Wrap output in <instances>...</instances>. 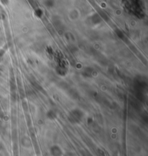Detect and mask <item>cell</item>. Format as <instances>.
Wrapping results in <instances>:
<instances>
[{
    "instance_id": "obj_1",
    "label": "cell",
    "mask_w": 148,
    "mask_h": 156,
    "mask_svg": "<svg viewBox=\"0 0 148 156\" xmlns=\"http://www.w3.org/2000/svg\"><path fill=\"white\" fill-rule=\"evenodd\" d=\"M82 117H83V113H82L80 110L75 109V110H73L70 113L69 119H70V121H71L72 123L76 124V123L80 122V121L82 120Z\"/></svg>"
},
{
    "instance_id": "obj_2",
    "label": "cell",
    "mask_w": 148,
    "mask_h": 156,
    "mask_svg": "<svg viewBox=\"0 0 148 156\" xmlns=\"http://www.w3.org/2000/svg\"><path fill=\"white\" fill-rule=\"evenodd\" d=\"M47 116H48V118H49L50 119H54L56 117V115L55 112L54 111V110H50V111L48 112V113H47Z\"/></svg>"
}]
</instances>
